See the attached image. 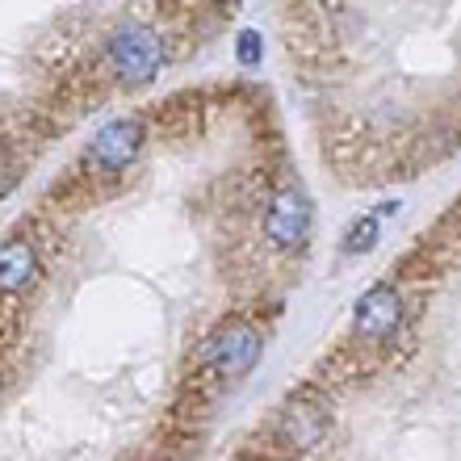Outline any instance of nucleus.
I'll return each mask as SVG.
<instances>
[{
  "label": "nucleus",
  "instance_id": "nucleus-1",
  "mask_svg": "<svg viewBox=\"0 0 461 461\" xmlns=\"http://www.w3.org/2000/svg\"><path fill=\"white\" fill-rule=\"evenodd\" d=\"M260 352H265L260 328L248 323V319H227L206 340V348H202V374H206L210 382H219L222 390L240 386L243 377L260 365Z\"/></svg>",
  "mask_w": 461,
  "mask_h": 461
},
{
  "label": "nucleus",
  "instance_id": "nucleus-7",
  "mask_svg": "<svg viewBox=\"0 0 461 461\" xmlns=\"http://www.w3.org/2000/svg\"><path fill=\"white\" fill-rule=\"evenodd\" d=\"M42 265H38V248L30 240H9L0 248V290L17 298L38 281Z\"/></svg>",
  "mask_w": 461,
  "mask_h": 461
},
{
  "label": "nucleus",
  "instance_id": "nucleus-10",
  "mask_svg": "<svg viewBox=\"0 0 461 461\" xmlns=\"http://www.w3.org/2000/svg\"><path fill=\"white\" fill-rule=\"evenodd\" d=\"M222 5H230V9H240V5H243V0H222Z\"/></svg>",
  "mask_w": 461,
  "mask_h": 461
},
{
  "label": "nucleus",
  "instance_id": "nucleus-3",
  "mask_svg": "<svg viewBox=\"0 0 461 461\" xmlns=\"http://www.w3.org/2000/svg\"><path fill=\"white\" fill-rule=\"evenodd\" d=\"M328 432H331V411L319 399H311V394H294V399L273 415V428H268V437L277 440L290 457L315 453L319 445L328 440Z\"/></svg>",
  "mask_w": 461,
  "mask_h": 461
},
{
  "label": "nucleus",
  "instance_id": "nucleus-8",
  "mask_svg": "<svg viewBox=\"0 0 461 461\" xmlns=\"http://www.w3.org/2000/svg\"><path fill=\"white\" fill-rule=\"evenodd\" d=\"M377 240H382V214H361V219L348 227V235L340 240V252L344 256H365Z\"/></svg>",
  "mask_w": 461,
  "mask_h": 461
},
{
  "label": "nucleus",
  "instance_id": "nucleus-4",
  "mask_svg": "<svg viewBox=\"0 0 461 461\" xmlns=\"http://www.w3.org/2000/svg\"><path fill=\"white\" fill-rule=\"evenodd\" d=\"M402 328V290L390 281H377L357 298L352 306V340L361 344H386L394 340Z\"/></svg>",
  "mask_w": 461,
  "mask_h": 461
},
{
  "label": "nucleus",
  "instance_id": "nucleus-6",
  "mask_svg": "<svg viewBox=\"0 0 461 461\" xmlns=\"http://www.w3.org/2000/svg\"><path fill=\"white\" fill-rule=\"evenodd\" d=\"M311 222H315V206H311V197H306L303 185H285L273 194L265 210V235L273 248L281 252H294V248H303L311 240Z\"/></svg>",
  "mask_w": 461,
  "mask_h": 461
},
{
  "label": "nucleus",
  "instance_id": "nucleus-5",
  "mask_svg": "<svg viewBox=\"0 0 461 461\" xmlns=\"http://www.w3.org/2000/svg\"><path fill=\"white\" fill-rule=\"evenodd\" d=\"M143 139H147V126L143 118H113L105 122L85 147V164L93 172H126L139 159L143 151Z\"/></svg>",
  "mask_w": 461,
  "mask_h": 461
},
{
  "label": "nucleus",
  "instance_id": "nucleus-2",
  "mask_svg": "<svg viewBox=\"0 0 461 461\" xmlns=\"http://www.w3.org/2000/svg\"><path fill=\"white\" fill-rule=\"evenodd\" d=\"M110 68L126 88H147L164 68V47H159L156 30L139 22H126L110 38Z\"/></svg>",
  "mask_w": 461,
  "mask_h": 461
},
{
  "label": "nucleus",
  "instance_id": "nucleus-9",
  "mask_svg": "<svg viewBox=\"0 0 461 461\" xmlns=\"http://www.w3.org/2000/svg\"><path fill=\"white\" fill-rule=\"evenodd\" d=\"M235 59L243 63V68H256V63L265 59V42H260V30H240V38H235Z\"/></svg>",
  "mask_w": 461,
  "mask_h": 461
}]
</instances>
